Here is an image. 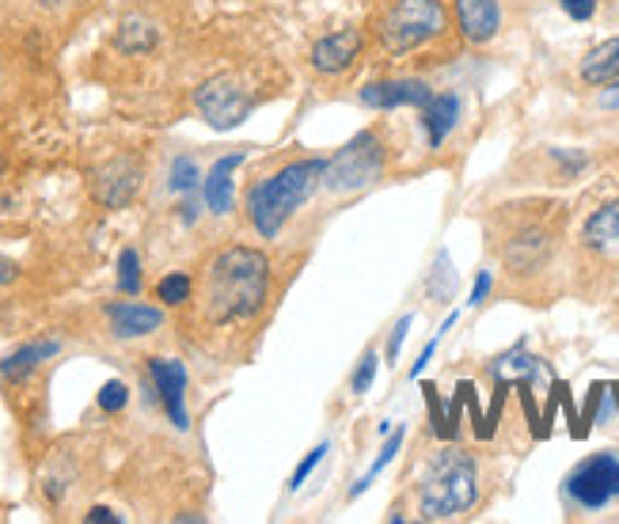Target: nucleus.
<instances>
[{
    "label": "nucleus",
    "mask_w": 619,
    "mask_h": 524,
    "mask_svg": "<svg viewBox=\"0 0 619 524\" xmlns=\"http://www.w3.org/2000/svg\"><path fill=\"white\" fill-rule=\"evenodd\" d=\"M271 289V259L255 247H225L206 270V316L209 324H244L263 312Z\"/></svg>",
    "instance_id": "f257e3e1"
},
{
    "label": "nucleus",
    "mask_w": 619,
    "mask_h": 524,
    "mask_svg": "<svg viewBox=\"0 0 619 524\" xmlns=\"http://www.w3.org/2000/svg\"><path fill=\"white\" fill-rule=\"evenodd\" d=\"M562 233V206L556 201H529V206H510L502 214L494 251L502 259L510 278L529 281L543 274L556 259Z\"/></svg>",
    "instance_id": "f03ea898"
},
{
    "label": "nucleus",
    "mask_w": 619,
    "mask_h": 524,
    "mask_svg": "<svg viewBox=\"0 0 619 524\" xmlns=\"http://www.w3.org/2000/svg\"><path fill=\"white\" fill-rule=\"evenodd\" d=\"M323 171H327V160L312 156V160L285 164L278 175H271V179L255 182L247 190V217H252L255 233L263 240H274L282 233L285 220L297 214L304 201L312 198V190L323 182Z\"/></svg>",
    "instance_id": "7ed1b4c3"
},
{
    "label": "nucleus",
    "mask_w": 619,
    "mask_h": 524,
    "mask_svg": "<svg viewBox=\"0 0 619 524\" xmlns=\"http://www.w3.org/2000/svg\"><path fill=\"white\" fill-rule=\"evenodd\" d=\"M479 502V464L464 448L449 445L430 459L419 479V513L426 521L464 517Z\"/></svg>",
    "instance_id": "20e7f679"
},
{
    "label": "nucleus",
    "mask_w": 619,
    "mask_h": 524,
    "mask_svg": "<svg viewBox=\"0 0 619 524\" xmlns=\"http://www.w3.org/2000/svg\"><path fill=\"white\" fill-rule=\"evenodd\" d=\"M445 27H449V16L441 0H392L387 12L381 16L376 34H381V46L392 58H406V53L441 39Z\"/></svg>",
    "instance_id": "39448f33"
},
{
    "label": "nucleus",
    "mask_w": 619,
    "mask_h": 524,
    "mask_svg": "<svg viewBox=\"0 0 619 524\" xmlns=\"http://www.w3.org/2000/svg\"><path fill=\"white\" fill-rule=\"evenodd\" d=\"M562 502L574 513H597L619 502V453L605 448V453L586 456L578 467H570L567 483H562Z\"/></svg>",
    "instance_id": "423d86ee"
},
{
    "label": "nucleus",
    "mask_w": 619,
    "mask_h": 524,
    "mask_svg": "<svg viewBox=\"0 0 619 524\" xmlns=\"http://www.w3.org/2000/svg\"><path fill=\"white\" fill-rule=\"evenodd\" d=\"M384 168V141L376 130H362L354 141L342 149L335 160H327V190L331 195H350V190H365L381 179Z\"/></svg>",
    "instance_id": "0eeeda50"
},
{
    "label": "nucleus",
    "mask_w": 619,
    "mask_h": 524,
    "mask_svg": "<svg viewBox=\"0 0 619 524\" xmlns=\"http://www.w3.org/2000/svg\"><path fill=\"white\" fill-rule=\"evenodd\" d=\"M194 103H198L202 118H206L214 130H233V126L244 122L255 107L252 96H247V91L228 77L206 80V85L198 88V96H194Z\"/></svg>",
    "instance_id": "6e6552de"
},
{
    "label": "nucleus",
    "mask_w": 619,
    "mask_h": 524,
    "mask_svg": "<svg viewBox=\"0 0 619 524\" xmlns=\"http://www.w3.org/2000/svg\"><path fill=\"white\" fill-rule=\"evenodd\" d=\"M141 160L134 156H110L104 168L91 171V198L104 209H126L141 190Z\"/></svg>",
    "instance_id": "1a4fd4ad"
},
{
    "label": "nucleus",
    "mask_w": 619,
    "mask_h": 524,
    "mask_svg": "<svg viewBox=\"0 0 619 524\" xmlns=\"http://www.w3.org/2000/svg\"><path fill=\"white\" fill-rule=\"evenodd\" d=\"M149 380L156 395H160L164 411L175 422V429H187L190 415H187V369L175 357H149Z\"/></svg>",
    "instance_id": "9d476101"
},
{
    "label": "nucleus",
    "mask_w": 619,
    "mask_h": 524,
    "mask_svg": "<svg viewBox=\"0 0 619 524\" xmlns=\"http://www.w3.org/2000/svg\"><path fill=\"white\" fill-rule=\"evenodd\" d=\"M581 251L600 263H619V201H608L581 225Z\"/></svg>",
    "instance_id": "9b49d317"
},
{
    "label": "nucleus",
    "mask_w": 619,
    "mask_h": 524,
    "mask_svg": "<svg viewBox=\"0 0 619 524\" xmlns=\"http://www.w3.org/2000/svg\"><path fill=\"white\" fill-rule=\"evenodd\" d=\"M433 91L422 80H376L362 88V103L373 110H395V107H426Z\"/></svg>",
    "instance_id": "f8f14e48"
},
{
    "label": "nucleus",
    "mask_w": 619,
    "mask_h": 524,
    "mask_svg": "<svg viewBox=\"0 0 619 524\" xmlns=\"http://www.w3.org/2000/svg\"><path fill=\"white\" fill-rule=\"evenodd\" d=\"M362 53V31H335L323 34V39L312 46V66H316L323 77H338L357 61Z\"/></svg>",
    "instance_id": "ddd939ff"
},
{
    "label": "nucleus",
    "mask_w": 619,
    "mask_h": 524,
    "mask_svg": "<svg viewBox=\"0 0 619 524\" xmlns=\"http://www.w3.org/2000/svg\"><path fill=\"white\" fill-rule=\"evenodd\" d=\"M456 27L471 46H487L502 27L498 0H456Z\"/></svg>",
    "instance_id": "4468645a"
},
{
    "label": "nucleus",
    "mask_w": 619,
    "mask_h": 524,
    "mask_svg": "<svg viewBox=\"0 0 619 524\" xmlns=\"http://www.w3.org/2000/svg\"><path fill=\"white\" fill-rule=\"evenodd\" d=\"M107 319L118 338H145L160 330L164 312L141 305V300H115V305H107Z\"/></svg>",
    "instance_id": "2eb2a0df"
},
{
    "label": "nucleus",
    "mask_w": 619,
    "mask_h": 524,
    "mask_svg": "<svg viewBox=\"0 0 619 524\" xmlns=\"http://www.w3.org/2000/svg\"><path fill=\"white\" fill-rule=\"evenodd\" d=\"M239 164H244V152H233V156H220L214 168H209L206 182H202V198H206L209 214L225 217L233 209V171Z\"/></svg>",
    "instance_id": "dca6fc26"
},
{
    "label": "nucleus",
    "mask_w": 619,
    "mask_h": 524,
    "mask_svg": "<svg viewBox=\"0 0 619 524\" xmlns=\"http://www.w3.org/2000/svg\"><path fill=\"white\" fill-rule=\"evenodd\" d=\"M456 118H460V96H452V91L430 96V103L422 107V126H426L430 149H441V145H445V137L456 130Z\"/></svg>",
    "instance_id": "f3484780"
},
{
    "label": "nucleus",
    "mask_w": 619,
    "mask_h": 524,
    "mask_svg": "<svg viewBox=\"0 0 619 524\" xmlns=\"http://www.w3.org/2000/svg\"><path fill=\"white\" fill-rule=\"evenodd\" d=\"M578 77L586 80L589 88H605L619 80V34L608 42H600L597 50H589L578 66Z\"/></svg>",
    "instance_id": "a211bd4d"
},
{
    "label": "nucleus",
    "mask_w": 619,
    "mask_h": 524,
    "mask_svg": "<svg viewBox=\"0 0 619 524\" xmlns=\"http://www.w3.org/2000/svg\"><path fill=\"white\" fill-rule=\"evenodd\" d=\"M58 349H61L58 338H46V343H27V346H20L16 354H8L4 362H0V376H4V380H12V384H20L35 369H39L42 362H50Z\"/></svg>",
    "instance_id": "6ab92c4d"
},
{
    "label": "nucleus",
    "mask_w": 619,
    "mask_h": 524,
    "mask_svg": "<svg viewBox=\"0 0 619 524\" xmlns=\"http://www.w3.org/2000/svg\"><path fill=\"white\" fill-rule=\"evenodd\" d=\"M115 46L122 53H149L156 46V27L145 20V16H126V20L118 23Z\"/></svg>",
    "instance_id": "aec40b11"
},
{
    "label": "nucleus",
    "mask_w": 619,
    "mask_h": 524,
    "mask_svg": "<svg viewBox=\"0 0 619 524\" xmlns=\"http://www.w3.org/2000/svg\"><path fill=\"white\" fill-rule=\"evenodd\" d=\"M426 289H430L433 300H452V293H456V274H452V263H449L445 251H441L438 263H433V274H430Z\"/></svg>",
    "instance_id": "412c9836"
},
{
    "label": "nucleus",
    "mask_w": 619,
    "mask_h": 524,
    "mask_svg": "<svg viewBox=\"0 0 619 524\" xmlns=\"http://www.w3.org/2000/svg\"><path fill=\"white\" fill-rule=\"evenodd\" d=\"M190 293H194V281L187 274H168V278H160V285H156V300H164V305H171V308L187 305Z\"/></svg>",
    "instance_id": "4be33fe9"
},
{
    "label": "nucleus",
    "mask_w": 619,
    "mask_h": 524,
    "mask_svg": "<svg viewBox=\"0 0 619 524\" xmlns=\"http://www.w3.org/2000/svg\"><path fill=\"white\" fill-rule=\"evenodd\" d=\"M118 289H122L126 297H137V293H141V259H137L134 247H126V251L118 255Z\"/></svg>",
    "instance_id": "5701e85b"
},
{
    "label": "nucleus",
    "mask_w": 619,
    "mask_h": 524,
    "mask_svg": "<svg viewBox=\"0 0 619 524\" xmlns=\"http://www.w3.org/2000/svg\"><path fill=\"white\" fill-rule=\"evenodd\" d=\"M400 448H403V429H395V434H392V437H387L384 453H381V456H376V459H373V467H369V472H365V479H362V483H357V486H354V491H350V498H357V494H365V491H369V483H373V479H376V475H381V472H384V467H387V464H392V459H395V453H400Z\"/></svg>",
    "instance_id": "b1692460"
},
{
    "label": "nucleus",
    "mask_w": 619,
    "mask_h": 524,
    "mask_svg": "<svg viewBox=\"0 0 619 524\" xmlns=\"http://www.w3.org/2000/svg\"><path fill=\"white\" fill-rule=\"evenodd\" d=\"M202 171L198 164L190 160V156H179V160L171 164V190H179V195H190L194 187H198Z\"/></svg>",
    "instance_id": "393cba45"
},
{
    "label": "nucleus",
    "mask_w": 619,
    "mask_h": 524,
    "mask_svg": "<svg viewBox=\"0 0 619 524\" xmlns=\"http://www.w3.org/2000/svg\"><path fill=\"white\" fill-rule=\"evenodd\" d=\"M129 403V388L122 380H107L104 392H99V407L107 411V415H115V411H122Z\"/></svg>",
    "instance_id": "a878e982"
},
{
    "label": "nucleus",
    "mask_w": 619,
    "mask_h": 524,
    "mask_svg": "<svg viewBox=\"0 0 619 524\" xmlns=\"http://www.w3.org/2000/svg\"><path fill=\"white\" fill-rule=\"evenodd\" d=\"M373 376H376V349H369L362 362H357V373L350 376V388H354V395L373 388Z\"/></svg>",
    "instance_id": "bb28decb"
},
{
    "label": "nucleus",
    "mask_w": 619,
    "mask_h": 524,
    "mask_svg": "<svg viewBox=\"0 0 619 524\" xmlns=\"http://www.w3.org/2000/svg\"><path fill=\"white\" fill-rule=\"evenodd\" d=\"M460 415H464V392L456 388V395H452L449 411H445V426H441V441H456V429H460Z\"/></svg>",
    "instance_id": "cd10ccee"
},
{
    "label": "nucleus",
    "mask_w": 619,
    "mask_h": 524,
    "mask_svg": "<svg viewBox=\"0 0 619 524\" xmlns=\"http://www.w3.org/2000/svg\"><path fill=\"white\" fill-rule=\"evenodd\" d=\"M323 456H327V445H316V448H312L308 456L301 459V464H297V472H293V479H289V491H301V486H304V479H308V475L316 472V464H320Z\"/></svg>",
    "instance_id": "c85d7f7f"
},
{
    "label": "nucleus",
    "mask_w": 619,
    "mask_h": 524,
    "mask_svg": "<svg viewBox=\"0 0 619 524\" xmlns=\"http://www.w3.org/2000/svg\"><path fill=\"white\" fill-rule=\"evenodd\" d=\"M559 4H562V12H567L570 20H578V23L593 20V12H597V0H559Z\"/></svg>",
    "instance_id": "c756f323"
},
{
    "label": "nucleus",
    "mask_w": 619,
    "mask_h": 524,
    "mask_svg": "<svg viewBox=\"0 0 619 524\" xmlns=\"http://www.w3.org/2000/svg\"><path fill=\"white\" fill-rule=\"evenodd\" d=\"M414 324V316H403L400 324L392 327V338H387V362H395L400 357V346H403V338H406V330H411Z\"/></svg>",
    "instance_id": "7c9ffc66"
},
{
    "label": "nucleus",
    "mask_w": 619,
    "mask_h": 524,
    "mask_svg": "<svg viewBox=\"0 0 619 524\" xmlns=\"http://www.w3.org/2000/svg\"><path fill=\"white\" fill-rule=\"evenodd\" d=\"M426 403H430V422H433V434H441V426H445V411H441V395L433 384H426Z\"/></svg>",
    "instance_id": "2f4dec72"
},
{
    "label": "nucleus",
    "mask_w": 619,
    "mask_h": 524,
    "mask_svg": "<svg viewBox=\"0 0 619 524\" xmlns=\"http://www.w3.org/2000/svg\"><path fill=\"white\" fill-rule=\"evenodd\" d=\"M597 103L605 107V110H619V80H612V85H605V88H600Z\"/></svg>",
    "instance_id": "473e14b6"
},
{
    "label": "nucleus",
    "mask_w": 619,
    "mask_h": 524,
    "mask_svg": "<svg viewBox=\"0 0 619 524\" xmlns=\"http://www.w3.org/2000/svg\"><path fill=\"white\" fill-rule=\"evenodd\" d=\"M487 293H491V274H479V278H475V289H471V305H483V300H487Z\"/></svg>",
    "instance_id": "72a5a7b5"
},
{
    "label": "nucleus",
    "mask_w": 619,
    "mask_h": 524,
    "mask_svg": "<svg viewBox=\"0 0 619 524\" xmlns=\"http://www.w3.org/2000/svg\"><path fill=\"white\" fill-rule=\"evenodd\" d=\"M88 524H104V521H110V524H118L122 517H118L115 510H107V505H96V510H88V517H85Z\"/></svg>",
    "instance_id": "f704fd0d"
},
{
    "label": "nucleus",
    "mask_w": 619,
    "mask_h": 524,
    "mask_svg": "<svg viewBox=\"0 0 619 524\" xmlns=\"http://www.w3.org/2000/svg\"><path fill=\"white\" fill-rule=\"evenodd\" d=\"M16 278H20V266H16L12 259H4V255H0V289H4V285H12Z\"/></svg>",
    "instance_id": "c9c22d12"
},
{
    "label": "nucleus",
    "mask_w": 619,
    "mask_h": 524,
    "mask_svg": "<svg viewBox=\"0 0 619 524\" xmlns=\"http://www.w3.org/2000/svg\"><path fill=\"white\" fill-rule=\"evenodd\" d=\"M433 349H438V338H433V343H430V346H426V349H422V354H419V362H414L411 376H419L422 369H426V365H430V357H433Z\"/></svg>",
    "instance_id": "e433bc0d"
},
{
    "label": "nucleus",
    "mask_w": 619,
    "mask_h": 524,
    "mask_svg": "<svg viewBox=\"0 0 619 524\" xmlns=\"http://www.w3.org/2000/svg\"><path fill=\"white\" fill-rule=\"evenodd\" d=\"M35 4H42V8H69V4H77V0H35Z\"/></svg>",
    "instance_id": "4c0bfd02"
},
{
    "label": "nucleus",
    "mask_w": 619,
    "mask_h": 524,
    "mask_svg": "<svg viewBox=\"0 0 619 524\" xmlns=\"http://www.w3.org/2000/svg\"><path fill=\"white\" fill-rule=\"evenodd\" d=\"M0 168H4V156H0Z\"/></svg>",
    "instance_id": "58836bf2"
}]
</instances>
